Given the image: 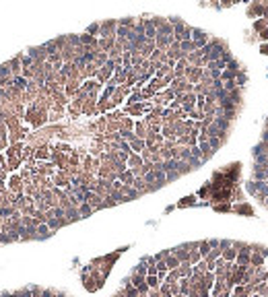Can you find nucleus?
<instances>
[{"instance_id": "nucleus-3", "label": "nucleus", "mask_w": 268, "mask_h": 297, "mask_svg": "<svg viewBox=\"0 0 268 297\" xmlns=\"http://www.w3.org/2000/svg\"><path fill=\"white\" fill-rule=\"evenodd\" d=\"M250 266H254V268L260 270L262 266H264V258H262L258 252H254V254H252V258H250Z\"/></svg>"}, {"instance_id": "nucleus-4", "label": "nucleus", "mask_w": 268, "mask_h": 297, "mask_svg": "<svg viewBox=\"0 0 268 297\" xmlns=\"http://www.w3.org/2000/svg\"><path fill=\"white\" fill-rule=\"evenodd\" d=\"M165 264H167V268H169V270H178L179 266H182V262H179L175 256H167V258H165Z\"/></svg>"}, {"instance_id": "nucleus-5", "label": "nucleus", "mask_w": 268, "mask_h": 297, "mask_svg": "<svg viewBox=\"0 0 268 297\" xmlns=\"http://www.w3.org/2000/svg\"><path fill=\"white\" fill-rule=\"evenodd\" d=\"M200 260H204L202 258V254H200L198 250H190V264H194V266H198Z\"/></svg>"}, {"instance_id": "nucleus-13", "label": "nucleus", "mask_w": 268, "mask_h": 297, "mask_svg": "<svg viewBox=\"0 0 268 297\" xmlns=\"http://www.w3.org/2000/svg\"><path fill=\"white\" fill-rule=\"evenodd\" d=\"M208 142H210V146H213V151H214V149H219V146H221V138L219 136H213V138H208Z\"/></svg>"}, {"instance_id": "nucleus-1", "label": "nucleus", "mask_w": 268, "mask_h": 297, "mask_svg": "<svg viewBox=\"0 0 268 297\" xmlns=\"http://www.w3.org/2000/svg\"><path fill=\"white\" fill-rule=\"evenodd\" d=\"M250 258H252V246H243V250H241L239 254H237V266H243V268H247L250 266Z\"/></svg>"}, {"instance_id": "nucleus-7", "label": "nucleus", "mask_w": 268, "mask_h": 297, "mask_svg": "<svg viewBox=\"0 0 268 297\" xmlns=\"http://www.w3.org/2000/svg\"><path fill=\"white\" fill-rule=\"evenodd\" d=\"M35 233H37V237H48V235H50V227H48V225H37V227H35Z\"/></svg>"}, {"instance_id": "nucleus-14", "label": "nucleus", "mask_w": 268, "mask_h": 297, "mask_svg": "<svg viewBox=\"0 0 268 297\" xmlns=\"http://www.w3.org/2000/svg\"><path fill=\"white\" fill-rule=\"evenodd\" d=\"M182 50H196V43L194 42H190V39H188V42H182Z\"/></svg>"}, {"instance_id": "nucleus-12", "label": "nucleus", "mask_w": 268, "mask_h": 297, "mask_svg": "<svg viewBox=\"0 0 268 297\" xmlns=\"http://www.w3.org/2000/svg\"><path fill=\"white\" fill-rule=\"evenodd\" d=\"M132 149H134V151H140V149H144V140H140V138H134V140H132Z\"/></svg>"}, {"instance_id": "nucleus-8", "label": "nucleus", "mask_w": 268, "mask_h": 297, "mask_svg": "<svg viewBox=\"0 0 268 297\" xmlns=\"http://www.w3.org/2000/svg\"><path fill=\"white\" fill-rule=\"evenodd\" d=\"M146 285H149L151 289H157L159 287V276L157 275H149L146 276Z\"/></svg>"}, {"instance_id": "nucleus-11", "label": "nucleus", "mask_w": 268, "mask_h": 297, "mask_svg": "<svg viewBox=\"0 0 268 297\" xmlns=\"http://www.w3.org/2000/svg\"><path fill=\"white\" fill-rule=\"evenodd\" d=\"M60 225H64V221H60V219H48V227L50 229H58Z\"/></svg>"}, {"instance_id": "nucleus-9", "label": "nucleus", "mask_w": 268, "mask_h": 297, "mask_svg": "<svg viewBox=\"0 0 268 297\" xmlns=\"http://www.w3.org/2000/svg\"><path fill=\"white\" fill-rule=\"evenodd\" d=\"M78 213H81V217H87V215H91V213H93V207H91L89 202H85V204H81Z\"/></svg>"}, {"instance_id": "nucleus-10", "label": "nucleus", "mask_w": 268, "mask_h": 297, "mask_svg": "<svg viewBox=\"0 0 268 297\" xmlns=\"http://www.w3.org/2000/svg\"><path fill=\"white\" fill-rule=\"evenodd\" d=\"M120 180L126 182V186H130V184H132V171H124V173H120Z\"/></svg>"}, {"instance_id": "nucleus-6", "label": "nucleus", "mask_w": 268, "mask_h": 297, "mask_svg": "<svg viewBox=\"0 0 268 297\" xmlns=\"http://www.w3.org/2000/svg\"><path fill=\"white\" fill-rule=\"evenodd\" d=\"M198 252L200 254H202V258H208V254H210V252H213V248H210V243L208 242H200V246H198Z\"/></svg>"}, {"instance_id": "nucleus-15", "label": "nucleus", "mask_w": 268, "mask_h": 297, "mask_svg": "<svg viewBox=\"0 0 268 297\" xmlns=\"http://www.w3.org/2000/svg\"><path fill=\"white\" fill-rule=\"evenodd\" d=\"M43 297H54V293L52 291H43Z\"/></svg>"}, {"instance_id": "nucleus-16", "label": "nucleus", "mask_w": 268, "mask_h": 297, "mask_svg": "<svg viewBox=\"0 0 268 297\" xmlns=\"http://www.w3.org/2000/svg\"><path fill=\"white\" fill-rule=\"evenodd\" d=\"M178 297H186V295H182V293H179V295H178Z\"/></svg>"}, {"instance_id": "nucleus-2", "label": "nucleus", "mask_w": 268, "mask_h": 297, "mask_svg": "<svg viewBox=\"0 0 268 297\" xmlns=\"http://www.w3.org/2000/svg\"><path fill=\"white\" fill-rule=\"evenodd\" d=\"M237 254H239V252H237L235 248L223 250V260H225V262H229V264H233L235 260H237Z\"/></svg>"}]
</instances>
